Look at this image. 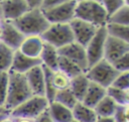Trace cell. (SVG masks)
<instances>
[{
	"mask_svg": "<svg viewBox=\"0 0 129 122\" xmlns=\"http://www.w3.org/2000/svg\"><path fill=\"white\" fill-rule=\"evenodd\" d=\"M117 109V103L108 95H106L94 108L98 117H114Z\"/></svg>",
	"mask_w": 129,
	"mask_h": 122,
	"instance_id": "obj_22",
	"label": "cell"
},
{
	"mask_svg": "<svg viewBox=\"0 0 129 122\" xmlns=\"http://www.w3.org/2000/svg\"><path fill=\"white\" fill-rule=\"evenodd\" d=\"M37 66H41V62L39 58L28 57V56L24 55L23 53H21L17 49L14 51L12 64H11V68H10L9 72L25 75L28 71H30L31 69H33Z\"/></svg>",
	"mask_w": 129,
	"mask_h": 122,
	"instance_id": "obj_15",
	"label": "cell"
},
{
	"mask_svg": "<svg viewBox=\"0 0 129 122\" xmlns=\"http://www.w3.org/2000/svg\"><path fill=\"white\" fill-rule=\"evenodd\" d=\"M73 119L77 122H96L98 116L93 108L84 105L82 102H78L72 110Z\"/></svg>",
	"mask_w": 129,
	"mask_h": 122,
	"instance_id": "obj_21",
	"label": "cell"
},
{
	"mask_svg": "<svg viewBox=\"0 0 129 122\" xmlns=\"http://www.w3.org/2000/svg\"><path fill=\"white\" fill-rule=\"evenodd\" d=\"M48 104L49 103L45 97L31 96L29 99L10 111V116L13 118L36 119L48 108Z\"/></svg>",
	"mask_w": 129,
	"mask_h": 122,
	"instance_id": "obj_5",
	"label": "cell"
},
{
	"mask_svg": "<svg viewBox=\"0 0 129 122\" xmlns=\"http://www.w3.org/2000/svg\"><path fill=\"white\" fill-rule=\"evenodd\" d=\"M106 27H107V31L109 35L115 36L121 39L122 41L126 42L127 44H129V26L108 23Z\"/></svg>",
	"mask_w": 129,
	"mask_h": 122,
	"instance_id": "obj_27",
	"label": "cell"
},
{
	"mask_svg": "<svg viewBox=\"0 0 129 122\" xmlns=\"http://www.w3.org/2000/svg\"><path fill=\"white\" fill-rule=\"evenodd\" d=\"M9 115H10V111H8V110H4V111L0 112V122H1L4 118H6L7 116H9Z\"/></svg>",
	"mask_w": 129,
	"mask_h": 122,
	"instance_id": "obj_38",
	"label": "cell"
},
{
	"mask_svg": "<svg viewBox=\"0 0 129 122\" xmlns=\"http://www.w3.org/2000/svg\"><path fill=\"white\" fill-rule=\"evenodd\" d=\"M72 122H77V121H75V120H73V121H72Z\"/></svg>",
	"mask_w": 129,
	"mask_h": 122,
	"instance_id": "obj_44",
	"label": "cell"
},
{
	"mask_svg": "<svg viewBox=\"0 0 129 122\" xmlns=\"http://www.w3.org/2000/svg\"><path fill=\"white\" fill-rule=\"evenodd\" d=\"M8 72H2L0 73V107H4L7 97V91H8Z\"/></svg>",
	"mask_w": 129,
	"mask_h": 122,
	"instance_id": "obj_29",
	"label": "cell"
},
{
	"mask_svg": "<svg viewBox=\"0 0 129 122\" xmlns=\"http://www.w3.org/2000/svg\"><path fill=\"white\" fill-rule=\"evenodd\" d=\"M57 70L66 74L70 79H73L81 74H84V72L81 70L80 67H78L75 63L71 62L70 59L60 56L58 58V65H57Z\"/></svg>",
	"mask_w": 129,
	"mask_h": 122,
	"instance_id": "obj_23",
	"label": "cell"
},
{
	"mask_svg": "<svg viewBox=\"0 0 129 122\" xmlns=\"http://www.w3.org/2000/svg\"><path fill=\"white\" fill-rule=\"evenodd\" d=\"M58 58H59V54L57 49L44 42L41 53L39 55V59L41 62V65L51 71H57V65H58Z\"/></svg>",
	"mask_w": 129,
	"mask_h": 122,
	"instance_id": "obj_18",
	"label": "cell"
},
{
	"mask_svg": "<svg viewBox=\"0 0 129 122\" xmlns=\"http://www.w3.org/2000/svg\"><path fill=\"white\" fill-rule=\"evenodd\" d=\"M4 110H6L4 107H0V112H2V111H4Z\"/></svg>",
	"mask_w": 129,
	"mask_h": 122,
	"instance_id": "obj_42",
	"label": "cell"
},
{
	"mask_svg": "<svg viewBox=\"0 0 129 122\" xmlns=\"http://www.w3.org/2000/svg\"><path fill=\"white\" fill-rule=\"evenodd\" d=\"M34 121H35V122H53L52 118H51L50 115H49L48 108H47L43 113H41L36 119H34Z\"/></svg>",
	"mask_w": 129,
	"mask_h": 122,
	"instance_id": "obj_34",
	"label": "cell"
},
{
	"mask_svg": "<svg viewBox=\"0 0 129 122\" xmlns=\"http://www.w3.org/2000/svg\"><path fill=\"white\" fill-rule=\"evenodd\" d=\"M8 91L4 108L8 111H12L14 108L19 106L33 95L29 89L24 75L8 72Z\"/></svg>",
	"mask_w": 129,
	"mask_h": 122,
	"instance_id": "obj_1",
	"label": "cell"
},
{
	"mask_svg": "<svg viewBox=\"0 0 129 122\" xmlns=\"http://www.w3.org/2000/svg\"><path fill=\"white\" fill-rule=\"evenodd\" d=\"M25 36L13 25L12 22L3 21V32L0 41L13 50H17Z\"/></svg>",
	"mask_w": 129,
	"mask_h": 122,
	"instance_id": "obj_14",
	"label": "cell"
},
{
	"mask_svg": "<svg viewBox=\"0 0 129 122\" xmlns=\"http://www.w3.org/2000/svg\"><path fill=\"white\" fill-rule=\"evenodd\" d=\"M1 122H15V121H14V118H12V117L9 115V116H7L6 118H4Z\"/></svg>",
	"mask_w": 129,
	"mask_h": 122,
	"instance_id": "obj_39",
	"label": "cell"
},
{
	"mask_svg": "<svg viewBox=\"0 0 129 122\" xmlns=\"http://www.w3.org/2000/svg\"><path fill=\"white\" fill-rule=\"evenodd\" d=\"M14 121L15 122H35L34 119H28V118H14Z\"/></svg>",
	"mask_w": 129,
	"mask_h": 122,
	"instance_id": "obj_37",
	"label": "cell"
},
{
	"mask_svg": "<svg viewBox=\"0 0 129 122\" xmlns=\"http://www.w3.org/2000/svg\"><path fill=\"white\" fill-rule=\"evenodd\" d=\"M128 51H129V44H127L126 42L122 41L121 39L115 36L108 34L105 42V51H104V58L107 62L114 65Z\"/></svg>",
	"mask_w": 129,
	"mask_h": 122,
	"instance_id": "obj_11",
	"label": "cell"
},
{
	"mask_svg": "<svg viewBox=\"0 0 129 122\" xmlns=\"http://www.w3.org/2000/svg\"><path fill=\"white\" fill-rule=\"evenodd\" d=\"M96 122H116L114 117H98Z\"/></svg>",
	"mask_w": 129,
	"mask_h": 122,
	"instance_id": "obj_36",
	"label": "cell"
},
{
	"mask_svg": "<svg viewBox=\"0 0 129 122\" xmlns=\"http://www.w3.org/2000/svg\"><path fill=\"white\" fill-rule=\"evenodd\" d=\"M4 20H3V16H2V11H1V7H0V23L1 22H3Z\"/></svg>",
	"mask_w": 129,
	"mask_h": 122,
	"instance_id": "obj_41",
	"label": "cell"
},
{
	"mask_svg": "<svg viewBox=\"0 0 129 122\" xmlns=\"http://www.w3.org/2000/svg\"><path fill=\"white\" fill-rule=\"evenodd\" d=\"M108 23L129 26V5L124 3V5L118 11L108 18Z\"/></svg>",
	"mask_w": 129,
	"mask_h": 122,
	"instance_id": "obj_26",
	"label": "cell"
},
{
	"mask_svg": "<svg viewBox=\"0 0 129 122\" xmlns=\"http://www.w3.org/2000/svg\"><path fill=\"white\" fill-rule=\"evenodd\" d=\"M111 87L122 91L129 90V72H121L117 76Z\"/></svg>",
	"mask_w": 129,
	"mask_h": 122,
	"instance_id": "obj_31",
	"label": "cell"
},
{
	"mask_svg": "<svg viewBox=\"0 0 129 122\" xmlns=\"http://www.w3.org/2000/svg\"><path fill=\"white\" fill-rule=\"evenodd\" d=\"M107 95V89L104 87L96 84V83H90L88 91L82 101V103L90 108H95L97 104Z\"/></svg>",
	"mask_w": 129,
	"mask_h": 122,
	"instance_id": "obj_17",
	"label": "cell"
},
{
	"mask_svg": "<svg viewBox=\"0 0 129 122\" xmlns=\"http://www.w3.org/2000/svg\"><path fill=\"white\" fill-rule=\"evenodd\" d=\"M115 69L117 71L121 72H129V51L125 53L118 62H116L114 65Z\"/></svg>",
	"mask_w": 129,
	"mask_h": 122,
	"instance_id": "obj_33",
	"label": "cell"
},
{
	"mask_svg": "<svg viewBox=\"0 0 129 122\" xmlns=\"http://www.w3.org/2000/svg\"><path fill=\"white\" fill-rule=\"evenodd\" d=\"M27 1V5H28V9H40L41 7V3L42 0H26Z\"/></svg>",
	"mask_w": 129,
	"mask_h": 122,
	"instance_id": "obj_35",
	"label": "cell"
},
{
	"mask_svg": "<svg viewBox=\"0 0 129 122\" xmlns=\"http://www.w3.org/2000/svg\"><path fill=\"white\" fill-rule=\"evenodd\" d=\"M14 51L0 41V73L10 71Z\"/></svg>",
	"mask_w": 129,
	"mask_h": 122,
	"instance_id": "obj_24",
	"label": "cell"
},
{
	"mask_svg": "<svg viewBox=\"0 0 129 122\" xmlns=\"http://www.w3.org/2000/svg\"><path fill=\"white\" fill-rule=\"evenodd\" d=\"M108 36V31L106 26L99 27L94 37L88 43L86 48L87 58L89 68L100 62L104 58V51H105V42Z\"/></svg>",
	"mask_w": 129,
	"mask_h": 122,
	"instance_id": "obj_8",
	"label": "cell"
},
{
	"mask_svg": "<svg viewBox=\"0 0 129 122\" xmlns=\"http://www.w3.org/2000/svg\"><path fill=\"white\" fill-rule=\"evenodd\" d=\"M76 5L77 0H61L56 6L41 11L50 24H64L70 23L75 18Z\"/></svg>",
	"mask_w": 129,
	"mask_h": 122,
	"instance_id": "obj_7",
	"label": "cell"
},
{
	"mask_svg": "<svg viewBox=\"0 0 129 122\" xmlns=\"http://www.w3.org/2000/svg\"><path fill=\"white\" fill-rule=\"evenodd\" d=\"M120 74L119 71L115 69V67L107 62L105 58L101 59L94 66L88 69L86 72V76L92 83H96L105 89H108L112 86L113 82Z\"/></svg>",
	"mask_w": 129,
	"mask_h": 122,
	"instance_id": "obj_4",
	"label": "cell"
},
{
	"mask_svg": "<svg viewBox=\"0 0 129 122\" xmlns=\"http://www.w3.org/2000/svg\"><path fill=\"white\" fill-rule=\"evenodd\" d=\"M125 4H127V5H129V0H125Z\"/></svg>",
	"mask_w": 129,
	"mask_h": 122,
	"instance_id": "obj_43",
	"label": "cell"
},
{
	"mask_svg": "<svg viewBox=\"0 0 129 122\" xmlns=\"http://www.w3.org/2000/svg\"><path fill=\"white\" fill-rule=\"evenodd\" d=\"M44 41L40 36H25L18 50L24 55L32 58H39Z\"/></svg>",
	"mask_w": 129,
	"mask_h": 122,
	"instance_id": "obj_16",
	"label": "cell"
},
{
	"mask_svg": "<svg viewBox=\"0 0 129 122\" xmlns=\"http://www.w3.org/2000/svg\"><path fill=\"white\" fill-rule=\"evenodd\" d=\"M58 54L60 56H63L71 62L75 63L78 67L81 68V70L86 73L89 69L88 65V58H87V53H86V48L82 45H80L77 42H72L61 48L57 49Z\"/></svg>",
	"mask_w": 129,
	"mask_h": 122,
	"instance_id": "obj_10",
	"label": "cell"
},
{
	"mask_svg": "<svg viewBox=\"0 0 129 122\" xmlns=\"http://www.w3.org/2000/svg\"><path fill=\"white\" fill-rule=\"evenodd\" d=\"M114 118L116 122H129V104L118 106Z\"/></svg>",
	"mask_w": 129,
	"mask_h": 122,
	"instance_id": "obj_32",
	"label": "cell"
},
{
	"mask_svg": "<svg viewBox=\"0 0 129 122\" xmlns=\"http://www.w3.org/2000/svg\"><path fill=\"white\" fill-rule=\"evenodd\" d=\"M0 7L4 21L13 22L28 11L26 0H3L0 1Z\"/></svg>",
	"mask_w": 129,
	"mask_h": 122,
	"instance_id": "obj_12",
	"label": "cell"
},
{
	"mask_svg": "<svg viewBox=\"0 0 129 122\" xmlns=\"http://www.w3.org/2000/svg\"><path fill=\"white\" fill-rule=\"evenodd\" d=\"M71 79L60 71L52 72V85L56 91H61L70 88Z\"/></svg>",
	"mask_w": 129,
	"mask_h": 122,
	"instance_id": "obj_28",
	"label": "cell"
},
{
	"mask_svg": "<svg viewBox=\"0 0 129 122\" xmlns=\"http://www.w3.org/2000/svg\"><path fill=\"white\" fill-rule=\"evenodd\" d=\"M27 84L33 96L44 97L45 89H44V74L42 66H37L30 71H28L25 75Z\"/></svg>",
	"mask_w": 129,
	"mask_h": 122,
	"instance_id": "obj_13",
	"label": "cell"
},
{
	"mask_svg": "<svg viewBox=\"0 0 129 122\" xmlns=\"http://www.w3.org/2000/svg\"><path fill=\"white\" fill-rule=\"evenodd\" d=\"M90 80L86 76V73L81 74L73 79H71V84H70V90L76 97V99L79 102H82L90 85Z\"/></svg>",
	"mask_w": 129,
	"mask_h": 122,
	"instance_id": "obj_19",
	"label": "cell"
},
{
	"mask_svg": "<svg viewBox=\"0 0 129 122\" xmlns=\"http://www.w3.org/2000/svg\"><path fill=\"white\" fill-rule=\"evenodd\" d=\"M101 2L109 18L111 15H113L116 11H118L124 5L125 0H102Z\"/></svg>",
	"mask_w": 129,
	"mask_h": 122,
	"instance_id": "obj_30",
	"label": "cell"
},
{
	"mask_svg": "<svg viewBox=\"0 0 129 122\" xmlns=\"http://www.w3.org/2000/svg\"><path fill=\"white\" fill-rule=\"evenodd\" d=\"M48 112L53 122H72L74 120L72 110L54 101L48 104Z\"/></svg>",
	"mask_w": 129,
	"mask_h": 122,
	"instance_id": "obj_20",
	"label": "cell"
},
{
	"mask_svg": "<svg viewBox=\"0 0 129 122\" xmlns=\"http://www.w3.org/2000/svg\"><path fill=\"white\" fill-rule=\"evenodd\" d=\"M54 102H57L61 105H63L64 107L73 110V108L76 106V104L79 102L76 97L74 96V94L72 93V91L69 89L66 90H61V91H57L54 97Z\"/></svg>",
	"mask_w": 129,
	"mask_h": 122,
	"instance_id": "obj_25",
	"label": "cell"
},
{
	"mask_svg": "<svg viewBox=\"0 0 129 122\" xmlns=\"http://www.w3.org/2000/svg\"><path fill=\"white\" fill-rule=\"evenodd\" d=\"M40 37L44 42L54 46L56 49L61 48L75 41L73 31L69 23L50 24Z\"/></svg>",
	"mask_w": 129,
	"mask_h": 122,
	"instance_id": "obj_6",
	"label": "cell"
},
{
	"mask_svg": "<svg viewBox=\"0 0 129 122\" xmlns=\"http://www.w3.org/2000/svg\"><path fill=\"white\" fill-rule=\"evenodd\" d=\"M75 18L87 21L97 27L106 26L108 15L100 0H79L75 9Z\"/></svg>",
	"mask_w": 129,
	"mask_h": 122,
	"instance_id": "obj_3",
	"label": "cell"
},
{
	"mask_svg": "<svg viewBox=\"0 0 129 122\" xmlns=\"http://www.w3.org/2000/svg\"><path fill=\"white\" fill-rule=\"evenodd\" d=\"M2 32H3V22L0 23V37L2 35Z\"/></svg>",
	"mask_w": 129,
	"mask_h": 122,
	"instance_id": "obj_40",
	"label": "cell"
},
{
	"mask_svg": "<svg viewBox=\"0 0 129 122\" xmlns=\"http://www.w3.org/2000/svg\"><path fill=\"white\" fill-rule=\"evenodd\" d=\"M12 23L24 36H41L50 25L41 9L28 10Z\"/></svg>",
	"mask_w": 129,
	"mask_h": 122,
	"instance_id": "obj_2",
	"label": "cell"
},
{
	"mask_svg": "<svg viewBox=\"0 0 129 122\" xmlns=\"http://www.w3.org/2000/svg\"><path fill=\"white\" fill-rule=\"evenodd\" d=\"M69 24L73 31L75 42L79 43L84 47L88 45V43L94 37V35L96 34L99 28L92 23H89L87 21L77 19V18H74Z\"/></svg>",
	"mask_w": 129,
	"mask_h": 122,
	"instance_id": "obj_9",
	"label": "cell"
}]
</instances>
